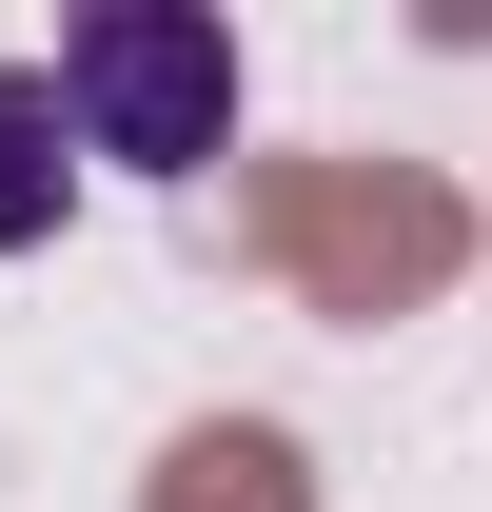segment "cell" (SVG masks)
<instances>
[{"mask_svg": "<svg viewBox=\"0 0 492 512\" xmlns=\"http://www.w3.org/2000/svg\"><path fill=\"white\" fill-rule=\"evenodd\" d=\"M40 99H60V138L99 178H217L237 158V20H197V0H79Z\"/></svg>", "mask_w": 492, "mask_h": 512, "instance_id": "1", "label": "cell"}, {"mask_svg": "<svg viewBox=\"0 0 492 512\" xmlns=\"http://www.w3.org/2000/svg\"><path fill=\"white\" fill-rule=\"evenodd\" d=\"M60 197H79V138H60V99H40V60H0V256L60 237Z\"/></svg>", "mask_w": 492, "mask_h": 512, "instance_id": "2", "label": "cell"}]
</instances>
